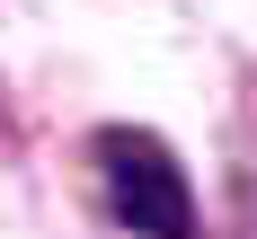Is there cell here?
Wrapping results in <instances>:
<instances>
[{
  "label": "cell",
  "instance_id": "6da1fadb",
  "mask_svg": "<svg viewBox=\"0 0 257 239\" xmlns=\"http://www.w3.org/2000/svg\"><path fill=\"white\" fill-rule=\"evenodd\" d=\"M89 168H98V204L115 230L133 239H204V204H195V177L169 133L151 124H98L89 133Z\"/></svg>",
  "mask_w": 257,
  "mask_h": 239
}]
</instances>
